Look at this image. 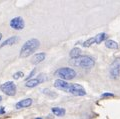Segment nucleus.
Wrapping results in <instances>:
<instances>
[{"instance_id":"obj_1","label":"nucleus","mask_w":120,"mask_h":119,"mask_svg":"<svg viewBox=\"0 0 120 119\" xmlns=\"http://www.w3.org/2000/svg\"><path fill=\"white\" fill-rule=\"evenodd\" d=\"M40 46V42L38 39L32 38L29 39L28 41H26L24 43V45L21 47L20 50V57L21 58H27L30 55H32L34 52L38 49V47Z\"/></svg>"},{"instance_id":"obj_18","label":"nucleus","mask_w":120,"mask_h":119,"mask_svg":"<svg viewBox=\"0 0 120 119\" xmlns=\"http://www.w3.org/2000/svg\"><path fill=\"white\" fill-rule=\"evenodd\" d=\"M43 93H44L45 95L49 96V97H51V98H55L56 96H57L55 92H53L52 90H50V89H44V90H43Z\"/></svg>"},{"instance_id":"obj_8","label":"nucleus","mask_w":120,"mask_h":119,"mask_svg":"<svg viewBox=\"0 0 120 119\" xmlns=\"http://www.w3.org/2000/svg\"><path fill=\"white\" fill-rule=\"evenodd\" d=\"M41 77H42V74H41V75H39L37 78H32L31 80H29V81H27V82L25 83V86L28 87V88L36 87L38 84L42 83V82H44V81H45L44 78H41Z\"/></svg>"},{"instance_id":"obj_19","label":"nucleus","mask_w":120,"mask_h":119,"mask_svg":"<svg viewBox=\"0 0 120 119\" xmlns=\"http://www.w3.org/2000/svg\"><path fill=\"white\" fill-rule=\"evenodd\" d=\"M23 76H24V73L22 71H18V72L13 74V78H14V79H19V78H22Z\"/></svg>"},{"instance_id":"obj_20","label":"nucleus","mask_w":120,"mask_h":119,"mask_svg":"<svg viewBox=\"0 0 120 119\" xmlns=\"http://www.w3.org/2000/svg\"><path fill=\"white\" fill-rule=\"evenodd\" d=\"M35 72H36V69H33V70H32V71H31V72H30V73H29V75H28L27 77H26V78H25L26 82H27V81H29V80H31V79H32V77H33V75H34V74H35Z\"/></svg>"},{"instance_id":"obj_10","label":"nucleus","mask_w":120,"mask_h":119,"mask_svg":"<svg viewBox=\"0 0 120 119\" xmlns=\"http://www.w3.org/2000/svg\"><path fill=\"white\" fill-rule=\"evenodd\" d=\"M32 102H33V100L31 98H26V99H23V100H21V101L18 102L16 105H15V107H16L17 109L26 108V107L31 106L32 105Z\"/></svg>"},{"instance_id":"obj_21","label":"nucleus","mask_w":120,"mask_h":119,"mask_svg":"<svg viewBox=\"0 0 120 119\" xmlns=\"http://www.w3.org/2000/svg\"><path fill=\"white\" fill-rule=\"evenodd\" d=\"M114 94L113 93H109V92H106V93H103L101 95V97L102 98H105V97H113Z\"/></svg>"},{"instance_id":"obj_24","label":"nucleus","mask_w":120,"mask_h":119,"mask_svg":"<svg viewBox=\"0 0 120 119\" xmlns=\"http://www.w3.org/2000/svg\"><path fill=\"white\" fill-rule=\"evenodd\" d=\"M1 100H2V97H1V96H0V102H1Z\"/></svg>"},{"instance_id":"obj_7","label":"nucleus","mask_w":120,"mask_h":119,"mask_svg":"<svg viewBox=\"0 0 120 119\" xmlns=\"http://www.w3.org/2000/svg\"><path fill=\"white\" fill-rule=\"evenodd\" d=\"M10 26L15 30H22L25 26V23L22 17H15L10 21Z\"/></svg>"},{"instance_id":"obj_14","label":"nucleus","mask_w":120,"mask_h":119,"mask_svg":"<svg viewBox=\"0 0 120 119\" xmlns=\"http://www.w3.org/2000/svg\"><path fill=\"white\" fill-rule=\"evenodd\" d=\"M52 113L56 116H63V115H65L66 111L64 108H61V107H53V108L51 109Z\"/></svg>"},{"instance_id":"obj_4","label":"nucleus","mask_w":120,"mask_h":119,"mask_svg":"<svg viewBox=\"0 0 120 119\" xmlns=\"http://www.w3.org/2000/svg\"><path fill=\"white\" fill-rule=\"evenodd\" d=\"M0 90L8 96H14L16 94L17 88H16V85H15L14 82H12V81H7V82L0 85Z\"/></svg>"},{"instance_id":"obj_2","label":"nucleus","mask_w":120,"mask_h":119,"mask_svg":"<svg viewBox=\"0 0 120 119\" xmlns=\"http://www.w3.org/2000/svg\"><path fill=\"white\" fill-rule=\"evenodd\" d=\"M94 59L90 56H80L74 59L73 64L77 67H82L84 69H90L94 66Z\"/></svg>"},{"instance_id":"obj_16","label":"nucleus","mask_w":120,"mask_h":119,"mask_svg":"<svg viewBox=\"0 0 120 119\" xmlns=\"http://www.w3.org/2000/svg\"><path fill=\"white\" fill-rule=\"evenodd\" d=\"M106 37H107V35L105 34V33H99V34L96 35V37H95V41L97 44H99L102 41H104V40L106 39Z\"/></svg>"},{"instance_id":"obj_17","label":"nucleus","mask_w":120,"mask_h":119,"mask_svg":"<svg viewBox=\"0 0 120 119\" xmlns=\"http://www.w3.org/2000/svg\"><path fill=\"white\" fill-rule=\"evenodd\" d=\"M93 43H96L95 37H91V38H89V39L86 40V41H84L83 42V46L84 47H89V46H91Z\"/></svg>"},{"instance_id":"obj_22","label":"nucleus","mask_w":120,"mask_h":119,"mask_svg":"<svg viewBox=\"0 0 120 119\" xmlns=\"http://www.w3.org/2000/svg\"><path fill=\"white\" fill-rule=\"evenodd\" d=\"M4 113H5L4 107H0V114H4Z\"/></svg>"},{"instance_id":"obj_25","label":"nucleus","mask_w":120,"mask_h":119,"mask_svg":"<svg viewBox=\"0 0 120 119\" xmlns=\"http://www.w3.org/2000/svg\"><path fill=\"white\" fill-rule=\"evenodd\" d=\"M35 119H41V118H35Z\"/></svg>"},{"instance_id":"obj_12","label":"nucleus","mask_w":120,"mask_h":119,"mask_svg":"<svg viewBox=\"0 0 120 119\" xmlns=\"http://www.w3.org/2000/svg\"><path fill=\"white\" fill-rule=\"evenodd\" d=\"M18 40H19V38H18L17 36H12V37H10V38L6 39L5 41H3V42H2V44H1V46H0V47L11 46V45H13V44H15L16 42H18Z\"/></svg>"},{"instance_id":"obj_9","label":"nucleus","mask_w":120,"mask_h":119,"mask_svg":"<svg viewBox=\"0 0 120 119\" xmlns=\"http://www.w3.org/2000/svg\"><path fill=\"white\" fill-rule=\"evenodd\" d=\"M54 86L59 89V90H62V91H65L67 92L69 89V86H70V83L66 82L64 80H61V79H57L54 82Z\"/></svg>"},{"instance_id":"obj_5","label":"nucleus","mask_w":120,"mask_h":119,"mask_svg":"<svg viewBox=\"0 0 120 119\" xmlns=\"http://www.w3.org/2000/svg\"><path fill=\"white\" fill-rule=\"evenodd\" d=\"M68 93H70L71 95H74V96H84L86 94V91L85 89L81 86L79 84H76V83H73V84H70L69 89H68Z\"/></svg>"},{"instance_id":"obj_11","label":"nucleus","mask_w":120,"mask_h":119,"mask_svg":"<svg viewBox=\"0 0 120 119\" xmlns=\"http://www.w3.org/2000/svg\"><path fill=\"white\" fill-rule=\"evenodd\" d=\"M45 57H46V55H45L44 52H41V53H37V54H34L32 56V59H31V63L32 64H38V63L42 62Z\"/></svg>"},{"instance_id":"obj_6","label":"nucleus","mask_w":120,"mask_h":119,"mask_svg":"<svg viewBox=\"0 0 120 119\" xmlns=\"http://www.w3.org/2000/svg\"><path fill=\"white\" fill-rule=\"evenodd\" d=\"M120 74V57L116 58L110 66V76L113 79H117Z\"/></svg>"},{"instance_id":"obj_13","label":"nucleus","mask_w":120,"mask_h":119,"mask_svg":"<svg viewBox=\"0 0 120 119\" xmlns=\"http://www.w3.org/2000/svg\"><path fill=\"white\" fill-rule=\"evenodd\" d=\"M69 56L72 58V59H76L78 57H80L81 56V50H80V48H78V47L72 48L71 51H70V53H69Z\"/></svg>"},{"instance_id":"obj_23","label":"nucleus","mask_w":120,"mask_h":119,"mask_svg":"<svg viewBox=\"0 0 120 119\" xmlns=\"http://www.w3.org/2000/svg\"><path fill=\"white\" fill-rule=\"evenodd\" d=\"M1 39H2V34L0 33V40H1Z\"/></svg>"},{"instance_id":"obj_3","label":"nucleus","mask_w":120,"mask_h":119,"mask_svg":"<svg viewBox=\"0 0 120 119\" xmlns=\"http://www.w3.org/2000/svg\"><path fill=\"white\" fill-rule=\"evenodd\" d=\"M55 75H57L59 78H61V80H71L76 76V72L74 71L72 68L69 67H63L58 69L55 72Z\"/></svg>"},{"instance_id":"obj_15","label":"nucleus","mask_w":120,"mask_h":119,"mask_svg":"<svg viewBox=\"0 0 120 119\" xmlns=\"http://www.w3.org/2000/svg\"><path fill=\"white\" fill-rule=\"evenodd\" d=\"M105 46L109 49H118V43L113 41V40H106Z\"/></svg>"}]
</instances>
